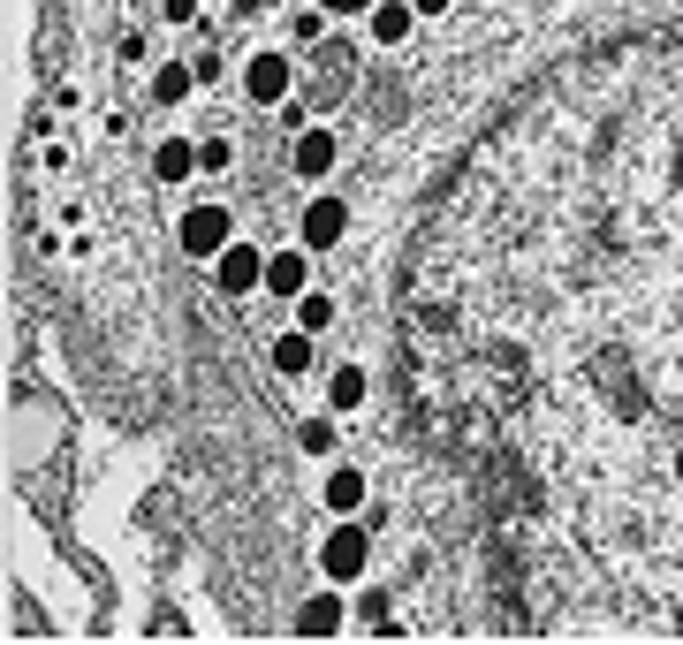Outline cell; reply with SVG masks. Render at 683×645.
<instances>
[{
  "instance_id": "obj_1",
  "label": "cell",
  "mask_w": 683,
  "mask_h": 645,
  "mask_svg": "<svg viewBox=\"0 0 683 645\" xmlns=\"http://www.w3.org/2000/svg\"><path fill=\"white\" fill-rule=\"evenodd\" d=\"M403 387L547 631L683 638V23L555 61L403 266Z\"/></svg>"
},
{
  "instance_id": "obj_2",
  "label": "cell",
  "mask_w": 683,
  "mask_h": 645,
  "mask_svg": "<svg viewBox=\"0 0 683 645\" xmlns=\"http://www.w3.org/2000/svg\"><path fill=\"white\" fill-rule=\"evenodd\" d=\"M228 244H236L228 206H190V214H182V251H190V258H220Z\"/></svg>"
},
{
  "instance_id": "obj_3",
  "label": "cell",
  "mask_w": 683,
  "mask_h": 645,
  "mask_svg": "<svg viewBox=\"0 0 683 645\" xmlns=\"http://www.w3.org/2000/svg\"><path fill=\"white\" fill-rule=\"evenodd\" d=\"M319 562H327V577H335V585H349V577H365L373 539H365L357 524H335V532H327V547H319Z\"/></svg>"
},
{
  "instance_id": "obj_4",
  "label": "cell",
  "mask_w": 683,
  "mask_h": 645,
  "mask_svg": "<svg viewBox=\"0 0 683 645\" xmlns=\"http://www.w3.org/2000/svg\"><path fill=\"white\" fill-rule=\"evenodd\" d=\"M258 281H266V258H258L251 244H228V251H220V289L244 297V289H258Z\"/></svg>"
},
{
  "instance_id": "obj_5",
  "label": "cell",
  "mask_w": 683,
  "mask_h": 645,
  "mask_svg": "<svg viewBox=\"0 0 683 645\" xmlns=\"http://www.w3.org/2000/svg\"><path fill=\"white\" fill-rule=\"evenodd\" d=\"M244 85H251V99H258V107H274V99L289 91V61H281V53H258L251 69H244Z\"/></svg>"
},
{
  "instance_id": "obj_6",
  "label": "cell",
  "mask_w": 683,
  "mask_h": 645,
  "mask_svg": "<svg viewBox=\"0 0 683 645\" xmlns=\"http://www.w3.org/2000/svg\"><path fill=\"white\" fill-rule=\"evenodd\" d=\"M342 220H349V214H342L335 198H311V206H304V244H311V251H327V244L342 236Z\"/></svg>"
},
{
  "instance_id": "obj_7",
  "label": "cell",
  "mask_w": 683,
  "mask_h": 645,
  "mask_svg": "<svg viewBox=\"0 0 683 645\" xmlns=\"http://www.w3.org/2000/svg\"><path fill=\"white\" fill-rule=\"evenodd\" d=\"M289 168H297V175H327V168H335V137H327V129H304Z\"/></svg>"
},
{
  "instance_id": "obj_8",
  "label": "cell",
  "mask_w": 683,
  "mask_h": 645,
  "mask_svg": "<svg viewBox=\"0 0 683 645\" xmlns=\"http://www.w3.org/2000/svg\"><path fill=\"white\" fill-rule=\"evenodd\" d=\"M266 289H274V297H304V258L297 251L266 258Z\"/></svg>"
},
{
  "instance_id": "obj_9",
  "label": "cell",
  "mask_w": 683,
  "mask_h": 645,
  "mask_svg": "<svg viewBox=\"0 0 683 645\" xmlns=\"http://www.w3.org/2000/svg\"><path fill=\"white\" fill-rule=\"evenodd\" d=\"M410 16H418V8H403V0H373V39L395 46L403 31H410Z\"/></svg>"
},
{
  "instance_id": "obj_10",
  "label": "cell",
  "mask_w": 683,
  "mask_h": 645,
  "mask_svg": "<svg viewBox=\"0 0 683 645\" xmlns=\"http://www.w3.org/2000/svg\"><path fill=\"white\" fill-rule=\"evenodd\" d=\"M304 365H311V327H304V335H281V343H274V373H289V380H297Z\"/></svg>"
},
{
  "instance_id": "obj_11",
  "label": "cell",
  "mask_w": 683,
  "mask_h": 645,
  "mask_svg": "<svg viewBox=\"0 0 683 645\" xmlns=\"http://www.w3.org/2000/svg\"><path fill=\"white\" fill-rule=\"evenodd\" d=\"M152 168H160V182H182V175L198 168V145H160V152H152Z\"/></svg>"
},
{
  "instance_id": "obj_12",
  "label": "cell",
  "mask_w": 683,
  "mask_h": 645,
  "mask_svg": "<svg viewBox=\"0 0 683 645\" xmlns=\"http://www.w3.org/2000/svg\"><path fill=\"white\" fill-rule=\"evenodd\" d=\"M327 403H335V410H357V403H365V373H357V365H342L335 380H327Z\"/></svg>"
},
{
  "instance_id": "obj_13",
  "label": "cell",
  "mask_w": 683,
  "mask_h": 645,
  "mask_svg": "<svg viewBox=\"0 0 683 645\" xmlns=\"http://www.w3.org/2000/svg\"><path fill=\"white\" fill-rule=\"evenodd\" d=\"M365 502V478L357 472H327V509H357Z\"/></svg>"
},
{
  "instance_id": "obj_14",
  "label": "cell",
  "mask_w": 683,
  "mask_h": 645,
  "mask_svg": "<svg viewBox=\"0 0 683 645\" xmlns=\"http://www.w3.org/2000/svg\"><path fill=\"white\" fill-rule=\"evenodd\" d=\"M190 85H198V69H160V77H152V99H160V107H175Z\"/></svg>"
},
{
  "instance_id": "obj_15",
  "label": "cell",
  "mask_w": 683,
  "mask_h": 645,
  "mask_svg": "<svg viewBox=\"0 0 683 645\" xmlns=\"http://www.w3.org/2000/svg\"><path fill=\"white\" fill-rule=\"evenodd\" d=\"M297 319L319 335V327H335V297H319V289H304V304H297Z\"/></svg>"
},
{
  "instance_id": "obj_16",
  "label": "cell",
  "mask_w": 683,
  "mask_h": 645,
  "mask_svg": "<svg viewBox=\"0 0 683 645\" xmlns=\"http://www.w3.org/2000/svg\"><path fill=\"white\" fill-rule=\"evenodd\" d=\"M228 160H236V145H228V137H206V145H198V168H206V175H220Z\"/></svg>"
},
{
  "instance_id": "obj_17",
  "label": "cell",
  "mask_w": 683,
  "mask_h": 645,
  "mask_svg": "<svg viewBox=\"0 0 683 645\" xmlns=\"http://www.w3.org/2000/svg\"><path fill=\"white\" fill-rule=\"evenodd\" d=\"M335 623H342V607H335V601H311V607L297 615V631H335Z\"/></svg>"
},
{
  "instance_id": "obj_18",
  "label": "cell",
  "mask_w": 683,
  "mask_h": 645,
  "mask_svg": "<svg viewBox=\"0 0 683 645\" xmlns=\"http://www.w3.org/2000/svg\"><path fill=\"white\" fill-rule=\"evenodd\" d=\"M304 448H311V456H327V448H335V426H327V418H311V426H304Z\"/></svg>"
},
{
  "instance_id": "obj_19",
  "label": "cell",
  "mask_w": 683,
  "mask_h": 645,
  "mask_svg": "<svg viewBox=\"0 0 683 645\" xmlns=\"http://www.w3.org/2000/svg\"><path fill=\"white\" fill-rule=\"evenodd\" d=\"M160 16H168V23H190V16H198V0H160Z\"/></svg>"
},
{
  "instance_id": "obj_20",
  "label": "cell",
  "mask_w": 683,
  "mask_h": 645,
  "mask_svg": "<svg viewBox=\"0 0 683 645\" xmlns=\"http://www.w3.org/2000/svg\"><path fill=\"white\" fill-rule=\"evenodd\" d=\"M410 8H418V16H441V8H448V0H410Z\"/></svg>"
},
{
  "instance_id": "obj_21",
  "label": "cell",
  "mask_w": 683,
  "mask_h": 645,
  "mask_svg": "<svg viewBox=\"0 0 683 645\" xmlns=\"http://www.w3.org/2000/svg\"><path fill=\"white\" fill-rule=\"evenodd\" d=\"M327 8H373V0H327Z\"/></svg>"
}]
</instances>
